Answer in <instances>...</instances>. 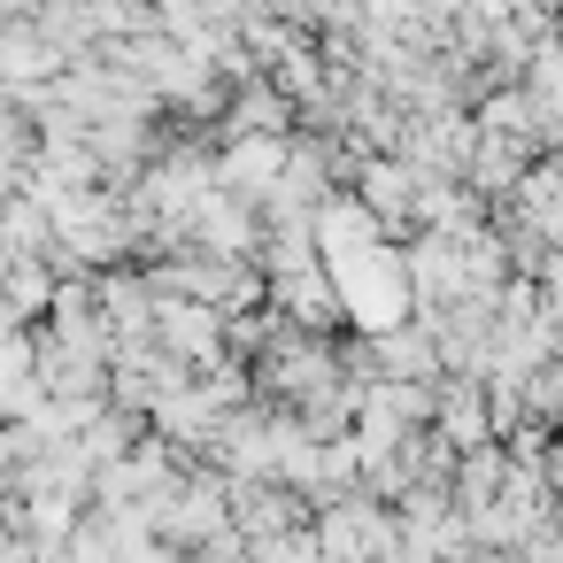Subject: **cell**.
I'll return each mask as SVG.
<instances>
[{
	"label": "cell",
	"instance_id": "cell-10",
	"mask_svg": "<svg viewBox=\"0 0 563 563\" xmlns=\"http://www.w3.org/2000/svg\"><path fill=\"white\" fill-rule=\"evenodd\" d=\"M132 548H140V540H132V532L117 525V509H101V501H93V509L78 517V532H70V563H124Z\"/></svg>",
	"mask_w": 563,
	"mask_h": 563
},
{
	"label": "cell",
	"instance_id": "cell-1",
	"mask_svg": "<svg viewBox=\"0 0 563 563\" xmlns=\"http://www.w3.org/2000/svg\"><path fill=\"white\" fill-rule=\"evenodd\" d=\"M340 378H355V371H347V347H340L332 332H309V324H278L271 347L255 355V386H263L271 401H286V409H301L309 394H324V386H340Z\"/></svg>",
	"mask_w": 563,
	"mask_h": 563
},
{
	"label": "cell",
	"instance_id": "cell-4",
	"mask_svg": "<svg viewBox=\"0 0 563 563\" xmlns=\"http://www.w3.org/2000/svg\"><path fill=\"white\" fill-rule=\"evenodd\" d=\"M155 340H163L186 371H209L217 355H232V317H224L217 301H201V294H163Z\"/></svg>",
	"mask_w": 563,
	"mask_h": 563
},
{
	"label": "cell",
	"instance_id": "cell-3",
	"mask_svg": "<svg viewBox=\"0 0 563 563\" xmlns=\"http://www.w3.org/2000/svg\"><path fill=\"white\" fill-rule=\"evenodd\" d=\"M309 525L324 540V563H386V548H394V501H378L371 486L324 494Z\"/></svg>",
	"mask_w": 563,
	"mask_h": 563
},
{
	"label": "cell",
	"instance_id": "cell-13",
	"mask_svg": "<svg viewBox=\"0 0 563 563\" xmlns=\"http://www.w3.org/2000/svg\"><path fill=\"white\" fill-rule=\"evenodd\" d=\"M55 40H0V86H40V78H55Z\"/></svg>",
	"mask_w": 563,
	"mask_h": 563
},
{
	"label": "cell",
	"instance_id": "cell-7",
	"mask_svg": "<svg viewBox=\"0 0 563 563\" xmlns=\"http://www.w3.org/2000/svg\"><path fill=\"white\" fill-rule=\"evenodd\" d=\"M501 201H509V232H525L540 247H563V155L532 163Z\"/></svg>",
	"mask_w": 563,
	"mask_h": 563
},
{
	"label": "cell",
	"instance_id": "cell-9",
	"mask_svg": "<svg viewBox=\"0 0 563 563\" xmlns=\"http://www.w3.org/2000/svg\"><path fill=\"white\" fill-rule=\"evenodd\" d=\"M432 432L448 448H486L501 440L494 432V401H486V378H440V409H432Z\"/></svg>",
	"mask_w": 563,
	"mask_h": 563
},
{
	"label": "cell",
	"instance_id": "cell-11",
	"mask_svg": "<svg viewBox=\"0 0 563 563\" xmlns=\"http://www.w3.org/2000/svg\"><path fill=\"white\" fill-rule=\"evenodd\" d=\"M132 440H147V409H124V401H109V409H101V417L78 432V448H86L93 463H117Z\"/></svg>",
	"mask_w": 563,
	"mask_h": 563
},
{
	"label": "cell",
	"instance_id": "cell-5",
	"mask_svg": "<svg viewBox=\"0 0 563 563\" xmlns=\"http://www.w3.org/2000/svg\"><path fill=\"white\" fill-rule=\"evenodd\" d=\"M286 155H294L286 132H224V140H217V186L263 201V194L286 178Z\"/></svg>",
	"mask_w": 563,
	"mask_h": 563
},
{
	"label": "cell",
	"instance_id": "cell-12",
	"mask_svg": "<svg viewBox=\"0 0 563 563\" xmlns=\"http://www.w3.org/2000/svg\"><path fill=\"white\" fill-rule=\"evenodd\" d=\"M232 132H294V93L286 86H240Z\"/></svg>",
	"mask_w": 563,
	"mask_h": 563
},
{
	"label": "cell",
	"instance_id": "cell-2",
	"mask_svg": "<svg viewBox=\"0 0 563 563\" xmlns=\"http://www.w3.org/2000/svg\"><path fill=\"white\" fill-rule=\"evenodd\" d=\"M332 278H340V301H347V324L355 332H386V324L417 317L409 255H394L386 240L378 247H355V255H332Z\"/></svg>",
	"mask_w": 563,
	"mask_h": 563
},
{
	"label": "cell",
	"instance_id": "cell-8",
	"mask_svg": "<svg viewBox=\"0 0 563 563\" xmlns=\"http://www.w3.org/2000/svg\"><path fill=\"white\" fill-rule=\"evenodd\" d=\"M378 240H394V232H386V217H378L355 186H332V194L317 201V247H324V263H332V255H355V247H378Z\"/></svg>",
	"mask_w": 563,
	"mask_h": 563
},
{
	"label": "cell",
	"instance_id": "cell-6",
	"mask_svg": "<svg viewBox=\"0 0 563 563\" xmlns=\"http://www.w3.org/2000/svg\"><path fill=\"white\" fill-rule=\"evenodd\" d=\"M271 309H278L286 324H309V332H332V324H347V301H340V278H332V263L278 271V278H271Z\"/></svg>",
	"mask_w": 563,
	"mask_h": 563
},
{
	"label": "cell",
	"instance_id": "cell-14",
	"mask_svg": "<svg viewBox=\"0 0 563 563\" xmlns=\"http://www.w3.org/2000/svg\"><path fill=\"white\" fill-rule=\"evenodd\" d=\"M255 563H324V540H317V525H286V532L255 540Z\"/></svg>",
	"mask_w": 563,
	"mask_h": 563
}]
</instances>
